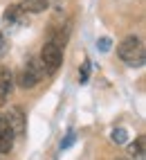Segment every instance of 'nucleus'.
Returning <instances> with one entry per match:
<instances>
[{"mask_svg":"<svg viewBox=\"0 0 146 160\" xmlns=\"http://www.w3.org/2000/svg\"><path fill=\"white\" fill-rule=\"evenodd\" d=\"M117 54L119 59L130 68H142L144 66V59H146V52H144V43L139 36H128L124 38L121 43L117 45Z\"/></svg>","mask_w":146,"mask_h":160,"instance_id":"nucleus-1","label":"nucleus"},{"mask_svg":"<svg viewBox=\"0 0 146 160\" xmlns=\"http://www.w3.org/2000/svg\"><path fill=\"white\" fill-rule=\"evenodd\" d=\"M43 74H45V70H43V66H40V61H27L25 66H23V70L18 72V77H16V83L20 88H34L36 83L43 79Z\"/></svg>","mask_w":146,"mask_h":160,"instance_id":"nucleus-2","label":"nucleus"},{"mask_svg":"<svg viewBox=\"0 0 146 160\" xmlns=\"http://www.w3.org/2000/svg\"><path fill=\"white\" fill-rule=\"evenodd\" d=\"M40 66H43V70H45V74H54L59 68H61V61H63V52H61V48L59 45H54V43H47L43 45V50H40Z\"/></svg>","mask_w":146,"mask_h":160,"instance_id":"nucleus-3","label":"nucleus"},{"mask_svg":"<svg viewBox=\"0 0 146 160\" xmlns=\"http://www.w3.org/2000/svg\"><path fill=\"white\" fill-rule=\"evenodd\" d=\"M14 131L12 126H9V122L5 120V115L0 113V153H9L14 147Z\"/></svg>","mask_w":146,"mask_h":160,"instance_id":"nucleus-4","label":"nucleus"},{"mask_svg":"<svg viewBox=\"0 0 146 160\" xmlns=\"http://www.w3.org/2000/svg\"><path fill=\"white\" fill-rule=\"evenodd\" d=\"M5 120L9 122L14 135H23V131H25V113H23V108H20V106L9 108V113H5Z\"/></svg>","mask_w":146,"mask_h":160,"instance_id":"nucleus-5","label":"nucleus"},{"mask_svg":"<svg viewBox=\"0 0 146 160\" xmlns=\"http://www.w3.org/2000/svg\"><path fill=\"white\" fill-rule=\"evenodd\" d=\"M12 86H14V74L7 66H0V106L7 104V97L12 92Z\"/></svg>","mask_w":146,"mask_h":160,"instance_id":"nucleus-6","label":"nucleus"},{"mask_svg":"<svg viewBox=\"0 0 146 160\" xmlns=\"http://www.w3.org/2000/svg\"><path fill=\"white\" fill-rule=\"evenodd\" d=\"M5 20L7 23H12V25H23L25 23V12H23V7L20 5H12L5 12Z\"/></svg>","mask_w":146,"mask_h":160,"instance_id":"nucleus-7","label":"nucleus"},{"mask_svg":"<svg viewBox=\"0 0 146 160\" xmlns=\"http://www.w3.org/2000/svg\"><path fill=\"white\" fill-rule=\"evenodd\" d=\"M23 12H32V14H40L47 9V0H23L20 2Z\"/></svg>","mask_w":146,"mask_h":160,"instance_id":"nucleus-8","label":"nucleus"},{"mask_svg":"<svg viewBox=\"0 0 146 160\" xmlns=\"http://www.w3.org/2000/svg\"><path fill=\"white\" fill-rule=\"evenodd\" d=\"M130 153H133L135 158H142V156H144V138H142V135L130 144Z\"/></svg>","mask_w":146,"mask_h":160,"instance_id":"nucleus-9","label":"nucleus"},{"mask_svg":"<svg viewBox=\"0 0 146 160\" xmlns=\"http://www.w3.org/2000/svg\"><path fill=\"white\" fill-rule=\"evenodd\" d=\"M110 138H112V142H117V144H124V142H126V129H115Z\"/></svg>","mask_w":146,"mask_h":160,"instance_id":"nucleus-10","label":"nucleus"},{"mask_svg":"<svg viewBox=\"0 0 146 160\" xmlns=\"http://www.w3.org/2000/svg\"><path fill=\"white\" fill-rule=\"evenodd\" d=\"M7 50H9V41H7V36L2 34V32H0V59H5Z\"/></svg>","mask_w":146,"mask_h":160,"instance_id":"nucleus-11","label":"nucleus"},{"mask_svg":"<svg viewBox=\"0 0 146 160\" xmlns=\"http://www.w3.org/2000/svg\"><path fill=\"white\" fill-rule=\"evenodd\" d=\"M88 72H90V63L86 61V63H83V70H79V81H81V83L88 81Z\"/></svg>","mask_w":146,"mask_h":160,"instance_id":"nucleus-12","label":"nucleus"},{"mask_svg":"<svg viewBox=\"0 0 146 160\" xmlns=\"http://www.w3.org/2000/svg\"><path fill=\"white\" fill-rule=\"evenodd\" d=\"M97 48H99L101 52H108V50H110V38H99Z\"/></svg>","mask_w":146,"mask_h":160,"instance_id":"nucleus-13","label":"nucleus"},{"mask_svg":"<svg viewBox=\"0 0 146 160\" xmlns=\"http://www.w3.org/2000/svg\"><path fill=\"white\" fill-rule=\"evenodd\" d=\"M72 142H74V131H70V133H68V138H65L63 142H61V149H68Z\"/></svg>","mask_w":146,"mask_h":160,"instance_id":"nucleus-14","label":"nucleus"},{"mask_svg":"<svg viewBox=\"0 0 146 160\" xmlns=\"http://www.w3.org/2000/svg\"><path fill=\"white\" fill-rule=\"evenodd\" d=\"M119 160H126V158H119Z\"/></svg>","mask_w":146,"mask_h":160,"instance_id":"nucleus-15","label":"nucleus"}]
</instances>
